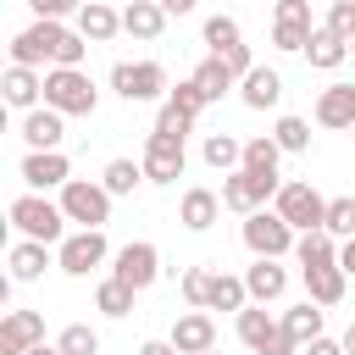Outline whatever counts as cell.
I'll use <instances>...</instances> for the list:
<instances>
[{"mask_svg": "<svg viewBox=\"0 0 355 355\" xmlns=\"http://www.w3.org/2000/svg\"><path fill=\"white\" fill-rule=\"evenodd\" d=\"M139 355H178V344H172V338H144Z\"/></svg>", "mask_w": 355, "mask_h": 355, "instance_id": "cell-46", "label": "cell"}, {"mask_svg": "<svg viewBox=\"0 0 355 355\" xmlns=\"http://www.w3.org/2000/svg\"><path fill=\"white\" fill-rule=\"evenodd\" d=\"M277 161H283V150H277L272 133L244 139V172H266V178H277Z\"/></svg>", "mask_w": 355, "mask_h": 355, "instance_id": "cell-32", "label": "cell"}, {"mask_svg": "<svg viewBox=\"0 0 355 355\" xmlns=\"http://www.w3.org/2000/svg\"><path fill=\"white\" fill-rule=\"evenodd\" d=\"M272 139H277L283 155H305V150H311V122H305V116H277Z\"/></svg>", "mask_w": 355, "mask_h": 355, "instance_id": "cell-33", "label": "cell"}, {"mask_svg": "<svg viewBox=\"0 0 355 355\" xmlns=\"http://www.w3.org/2000/svg\"><path fill=\"white\" fill-rule=\"evenodd\" d=\"M111 277H116V283H128L133 294H144V288L161 277V250H155L150 239H133V244H122V250L111 255Z\"/></svg>", "mask_w": 355, "mask_h": 355, "instance_id": "cell-10", "label": "cell"}, {"mask_svg": "<svg viewBox=\"0 0 355 355\" xmlns=\"http://www.w3.org/2000/svg\"><path fill=\"white\" fill-rule=\"evenodd\" d=\"M61 44H67V28H61V22H44V17H33V22L11 39V67H33V72H39L44 61L55 67Z\"/></svg>", "mask_w": 355, "mask_h": 355, "instance_id": "cell-4", "label": "cell"}, {"mask_svg": "<svg viewBox=\"0 0 355 355\" xmlns=\"http://www.w3.org/2000/svg\"><path fill=\"white\" fill-rule=\"evenodd\" d=\"M155 133H166V139H189L194 133V116H183L172 100H161V116H155Z\"/></svg>", "mask_w": 355, "mask_h": 355, "instance_id": "cell-42", "label": "cell"}, {"mask_svg": "<svg viewBox=\"0 0 355 355\" xmlns=\"http://www.w3.org/2000/svg\"><path fill=\"white\" fill-rule=\"evenodd\" d=\"M183 166H189L183 139H166V133L150 128V139H144V178H150V183H178Z\"/></svg>", "mask_w": 355, "mask_h": 355, "instance_id": "cell-11", "label": "cell"}, {"mask_svg": "<svg viewBox=\"0 0 355 355\" xmlns=\"http://www.w3.org/2000/svg\"><path fill=\"white\" fill-rule=\"evenodd\" d=\"M105 261H111L105 227H78V233H67V239L55 244V266H61L67 277H89V272L105 266Z\"/></svg>", "mask_w": 355, "mask_h": 355, "instance_id": "cell-5", "label": "cell"}, {"mask_svg": "<svg viewBox=\"0 0 355 355\" xmlns=\"http://www.w3.org/2000/svg\"><path fill=\"white\" fill-rule=\"evenodd\" d=\"M78 33H83L89 44H111V39L122 33V11H111L105 0H83V11H78Z\"/></svg>", "mask_w": 355, "mask_h": 355, "instance_id": "cell-20", "label": "cell"}, {"mask_svg": "<svg viewBox=\"0 0 355 355\" xmlns=\"http://www.w3.org/2000/svg\"><path fill=\"white\" fill-rule=\"evenodd\" d=\"M205 44H211V55H222V50H233V44H244V33H239V22L233 17H205Z\"/></svg>", "mask_w": 355, "mask_h": 355, "instance_id": "cell-36", "label": "cell"}, {"mask_svg": "<svg viewBox=\"0 0 355 355\" xmlns=\"http://www.w3.org/2000/svg\"><path fill=\"white\" fill-rule=\"evenodd\" d=\"M244 288H250V300H255V305H272V300H283L288 272H283L277 261H255V266L244 272Z\"/></svg>", "mask_w": 355, "mask_h": 355, "instance_id": "cell-25", "label": "cell"}, {"mask_svg": "<svg viewBox=\"0 0 355 355\" xmlns=\"http://www.w3.org/2000/svg\"><path fill=\"white\" fill-rule=\"evenodd\" d=\"M194 83H200V94H205V100H222V94L233 89V72H227L216 55H205V61L194 67Z\"/></svg>", "mask_w": 355, "mask_h": 355, "instance_id": "cell-34", "label": "cell"}, {"mask_svg": "<svg viewBox=\"0 0 355 355\" xmlns=\"http://www.w3.org/2000/svg\"><path fill=\"white\" fill-rule=\"evenodd\" d=\"M205 355H216V349H205Z\"/></svg>", "mask_w": 355, "mask_h": 355, "instance_id": "cell-52", "label": "cell"}, {"mask_svg": "<svg viewBox=\"0 0 355 355\" xmlns=\"http://www.w3.org/2000/svg\"><path fill=\"white\" fill-rule=\"evenodd\" d=\"M172 344H178V355H205V349H216V322L205 311H183L172 322Z\"/></svg>", "mask_w": 355, "mask_h": 355, "instance_id": "cell-14", "label": "cell"}, {"mask_svg": "<svg viewBox=\"0 0 355 355\" xmlns=\"http://www.w3.org/2000/svg\"><path fill=\"white\" fill-rule=\"evenodd\" d=\"M28 355H61V344H33Z\"/></svg>", "mask_w": 355, "mask_h": 355, "instance_id": "cell-50", "label": "cell"}, {"mask_svg": "<svg viewBox=\"0 0 355 355\" xmlns=\"http://www.w3.org/2000/svg\"><path fill=\"white\" fill-rule=\"evenodd\" d=\"M277 322H283V333H288V338H294L300 349H305L311 338H322V305H316V300H305V305H294V311H283Z\"/></svg>", "mask_w": 355, "mask_h": 355, "instance_id": "cell-29", "label": "cell"}, {"mask_svg": "<svg viewBox=\"0 0 355 355\" xmlns=\"http://www.w3.org/2000/svg\"><path fill=\"white\" fill-rule=\"evenodd\" d=\"M6 216H11V227H17V239H39V244H61L67 239V211H61V200H44V194H17L11 205H6Z\"/></svg>", "mask_w": 355, "mask_h": 355, "instance_id": "cell-1", "label": "cell"}, {"mask_svg": "<svg viewBox=\"0 0 355 355\" xmlns=\"http://www.w3.org/2000/svg\"><path fill=\"white\" fill-rule=\"evenodd\" d=\"M349 55H355V44H349Z\"/></svg>", "mask_w": 355, "mask_h": 355, "instance_id": "cell-51", "label": "cell"}, {"mask_svg": "<svg viewBox=\"0 0 355 355\" xmlns=\"http://www.w3.org/2000/svg\"><path fill=\"white\" fill-rule=\"evenodd\" d=\"M311 33H316V28H305V22H272V44H277L283 55H305Z\"/></svg>", "mask_w": 355, "mask_h": 355, "instance_id": "cell-40", "label": "cell"}, {"mask_svg": "<svg viewBox=\"0 0 355 355\" xmlns=\"http://www.w3.org/2000/svg\"><path fill=\"white\" fill-rule=\"evenodd\" d=\"M61 211H67V222H78V227H105V222H111V194H105V183H94V178H72V183L61 189Z\"/></svg>", "mask_w": 355, "mask_h": 355, "instance_id": "cell-9", "label": "cell"}, {"mask_svg": "<svg viewBox=\"0 0 355 355\" xmlns=\"http://www.w3.org/2000/svg\"><path fill=\"white\" fill-rule=\"evenodd\" d=\"M44 344V316L39 311H6L0 316V355H28Z\"/></svg>", "mask_w": 355, "mask_h": 355, "instance_id": "cell-13", "label": "cell"}, {"mask_svg": "<svg viewBox=\"0 0 355 355\" xmlns=\"http://www.w3.org/2000/svg\"><path fill=\"white\" fill-rule=\"evenodd\" d=\"M44 105L61 111V116H94L100 105V89L83 67H50L44 72Z\"/></svg>", "mask_w": 355, "mask_h": 355, "instance_id": "cell-2", "label": "cell"}, {"mask_svg": "<svg viewBox=\"0 0 355 355\" xmlns=\"http://www.w3.org/2000/svg\"><path fill=\"white\" fill-rule=\"evenodd\" d=\"M277 327H283V322H277L266 305H244V311H239V344H250L255 355H266V344L277 338Z\"/></svg>", "mask_w": 355, "mask_h": 355, "instance_id": "cell-23", "label": "cell"}, {"mask_svg": "<svg viewBox=\"0 0 355 355\" xmlns=\"http://www.w3.org/2000/svg\"><path fill=\"white\" fill-rule=\"evenodd\" d=\"M122 33H133V39H161L166 33V11L155 6V0H128L122 6Z\"/></svg>", "mask_w": 355, "mask_h": 355, "instance_id": "cell-21", "label": "cell"}, {"mask_svg": "<svg viewBox=\"0 0 355 355\" xmlns=\"http://www.w3.org/2000/svg\"><path fill=\"white\" fill-rule=\"evenodd\" d=\"M61 355H100V333L89 327V322H72V327H61Z\"/></svg>", "mask_w": 355, "mask_h": 355, "instance_id": "cell-38", "label": "cell"}, {"mask_svg": "<svg viewBox=\"0 0 355 355\" xmlns=\"http://www.w3.org/2000/svg\"><path fill=\"white\" fill-rule=\"evenodd\" d=\"M155 6H161V11H166V17H189V11H194V6H200V0H155Z\"/></svg>", "mask_w": 355, "mask_h": 355, "instance_id": "cell-47", "label": "cell"}, {"mask_svg": "<svg viewBox=\"0 0 355 355\" xmlns=\"http://www.w3.org/2000/svg\"><path fill=\"white\" fill-rule=\"evenodd\" d=\"M200 155H205V166L211 172H239L244 166V139H233V133H205V144H200Z\"/></svg>", "mask_w": 355, "mask_h": 355, "instance_id": "cell-26", "label": "cell"}, {"mask_svg": "<svg viewBox=\"0 0 355 355\" xmlns=\"http://www.w3.org/2000/svg\"><path fill=\"white\" fill-rule=\"evenodd\" d=\"M272 211H277L294 233H316V227H327V200H322L311 183H283L277 200H272Z\"/></svg>", "mask_w": 355, "mask_h": 355, "instance_id": "cell-7", "label": "cell"}, {"mask_svg": "<svg viewBox=\"0 0 355 355\" xmlns=\"http://www.w3.org/2000/svg\"><path fill=\"white\" fill-rule=\"evenodd\" d=\"M100 183H105V194L116 200V194H133V189H139V183H150V178H144V161H128V155H116V161H105Z\"/></svg>", "mask_w": 355, "mask_h": 355, "instance_id": "cell-30", "label": "cell"}, {"mask_svg": "<svg viewBox=\"0 0 355 355\" xmlns=\"http://www.w3.org/2000/svg\"><path fill=\"white\" fill-rule=\"evenodd\" d=\"M0 89H6V105H17V111L28 116V111H39V100H44V72H33V67H6Z\"/></svg>", "mask_w": 355, "mask_h": 355, "instance_id": "cell-15", "label": "cell"}, {"mask_svg": "<svg viewBox=\"0 0 355 355\" xmlns=\"http://www.w3.org/2000/svg\"><path fill=\"white\" fill-rule=\"evenodd\" d=\"M244 305H255L250 300V288H244V277H233V272H216L211 277V300H205V311H244Z\"/></svg>", "mask_w": 355, "mask_h": 355, "instance_id": "cell-28", "label": "cell"}, {"mask_svg": "<svg viewBox=\"0 0 355 355\" xmlns=\"http://www.w3.org/2000/svg\"><path fill=\"white\" fill-rule=\"evenodd\" d=\"M33 6V17H44V22H61V17H78L83 11V0H28Z\"/></svg>", "mask_w": 355, "mask_h": 355, "instance_id": "cell-44", "label": "cell"}, {"mask_svg": "<svg viewBox=\"0 0 355 355\" xmlns=\"http://www.w3.org/2000/svg\"><path fill=\"white\" fill-rule=\"evenodd\" d=\"M6 266H11V283H39L44 266H50V244H39V239H17V244L6 250Z\"/></svg>", "mask_w": 355, "mask_h": 355, "instance_id": "cell-18", "label": "cell"}, {"mask_svg": "<svg viewBox=\"0 0 355 355\" xmlns=\"http://www.w3.org/2000/svg\"><path fill=\"white\" fill-rule=\"evenodd\" d=\"M239 100H244L250 111H272V105L283 100V78H277L272 67H255V72L239 83Z\"/></svg>", "mask_w": 355, "mask_h": 355, "instance_id": "cell-24", "label": "cell"}, {"mask_svg": "<svg viewBox=\"0 0 355 355\" xmlns=\"http://www.w3.org/2000/svg\"><path fill=\"white\" fill-rule=\"evenodd\" d=\"M349 133H355V128H349Z\"/></svg>", "mask_w": 355, "mask_h": 355, "instance_id": "cell-53", "label": "cell"}, {"mask_svg": "<svg viewBox=\"0 0 355 355\" xmlns=\"http://www.w3.org/2000/svg\"><path fill=\"white\" fill-rule=\"evenodd\" d=\"M327 33H338L344 44H355V0H333L327 6V22H322Z\"/></svg>", "mask_w": 355, "mask_h": 355, "instance_id": "cell-41", "label": "cell"}, {"mask_svg": "<svg viewBox=\"0 0 355 355\" xmlns=\"http://www.w3.org/2000/svg\"><path fill=\"white\" fill-rule=\"evenodd\" d=\"M111 89H116L128 105H144V100L172 94V89H166V67H161V61H116V67H111Z\"/></svg>", "mask_w": 355, "mask_h": 355, "instance_id": "cell-6", "label": "cell"}, {"mask_svg": "<svg viewBox=\"0 0 355 355\" xmlns=\"http://www.w3.org/2000/svg\"><path fill=\"white\" fill-rule=\"evenodd\" d=\"M61 133H67V116L50 111V105H39V111L22 116V144L28 150H61Z\"/></svg>", "mask_w": 355, "mask_h": 355, "instance_id": "cell-16", "label": "cell"}, {"mask_svg": "<svg viewBox=\"0 0 355 355\" xmlns=\"http://www.w3.org/2000/svg\"><path fill=\"white\" fill-rule=\"evenodd\" d=\"M133 300H139V294H133L128 283H116V277H105V283L94 288V311H105V316H128Z\"/></svg>", "mask_w": 355, "mask_h": 355, "instance_id": "cell-35", "label": "cell"}, {"mask_svg": "<svg viewBox=\"0 0 355 355\" xmlns=\"http://www.w3.org/2000/svg\"><path fill=\"white\" fill-rule=\"evenodd\" d=\"M300 355H344V338H327V333H322V338H311Z\"/></svg>", "mask_w": 355, "mask_h": 355, "instance_id": "cell-45", "label": "cell"}, {"mask_svg": "<svg viewBox=\"0 0 355 355\" xmlns=\"http://www.w3.org/2000/svg\"><path fill=\"white\" fill-rule=\"evenodd\" d=\"M305 61H311L316 72H333V67H344V61H349V44H344L338 33H327V28H316V33H311V44H305Z\"/></svg>", "mask_w": 355, "mask_h": 355, "instance_id": "cell-27", "label": "cell"}, {"mask_svg": "<svg viewBox=\"0 0 355 355\" xmlns=\"http://www.w3.org/2000/svg\"><path fill=\"white\" fill-rule=\"evenodd\" d=\"M327 233L344 244V239H355V194H338V200H327Z\"/></svg>", "mask_w": 355, "mask_h": 355, "instance_id": "cell-39", "label": "cell"}, {"mask_svg": "<svg viewBox=\"0 0 355 355\" xmlns=\"http://www.w3.org/2000/svg\"><path fill=\"white\" fill-rule=\"evenodd\" d=\"M344 355H355V322L344 327Z\"/></svg>", "mask_w": 355, "mask_h": 355, "instance_id": "cell-49", "label": "cell"}, {"mask_svg": "<svg viewBox=\"0 0 355 355\" xmlns=\"http://www.w3.org/2000/svg\"><path fill=\"white\" fill-rule=\"evenodd\" d=\"M294 244H300V233L277 211H250L244 216V250L255 261H283V255H294Z\"/></svg>", "mask_w": 355, "mask_h": 355, "instance_id": "cell-3", "label": "cell"}, {"mask_svg": "<svg viewBox=\"0 0 355 355\" xmlns=\"http://www.w3.org/2000/svg\"><path fill=\"white\" fill-rule=\"evenodd\" d=\"M316 122L322 128H355V83H327L316 94Z\"/></svg>", "mask_w": 355, "mask_h": 355, "instance_id": "cell-19", "label": "cell"}, {"mask_svg": "<svg viewBox=\"0 0 355 355\" xmlns=\"http://www.w3.org/2000/svg\"><path fill=\"white\" fill-rule=\"evenodd\" d=\"M277 189H283V178H266V172H227L222 178V205L227 211H239V216H250V211H266V200H277Z\"/></svg>", "mask_w": 355, "mask_h": 355, "instance_id": "cell-8", "label": "cell"}, {"mask_svg": "<svg viewBox=\"0 0 355 355\" xmlns=\"http://www.w3.org/2000/svg\"><path fill=\"white\" fill-rule=\"evenodd\" d=\"M17 172H22V183H28L33 194H44V189H67V183H72V166H67L61 150H28Z\"/></svg>", "mask_w": 355, "mask_h": 355, "instance_id": "cell-12", "label": "cell"}, {"mask_svg": "<svg viewBox=\"0 0 355 355\" xmlns=\"http://www.w3.org/2000/svg\"><path fill=\"white\" fill-rule=\"evenodd\" d=\"M294 261H300V272L338 266V239H333L327 227H316V233H300V244H294Z\"/></svg>", "mask_w": 355, "mask_h": 355, "instance_id": "cell-22", "label": "cell"}, {"mask_svg": "<svg viewBox=\"0 0 355 355\" xmlns=\"http://www.w3.org/2000/svg\"><path fill=\"white\" fill-rule=\"evenodd\" d=\"M211 266H189L183 277H178V288H183V300H189V311H205V300H211Z\"/></svg>", "mask_w": 355, "mask_h": 355, "instance_id": "cell-37", "label": "cell"}, {"mask_svg": "<svg viewBox=\"0 0 355 355\" xmlns=\"http://www.w3.org/2000/svg\"><path fill=\"white\" fill-rule=\"evenodd\" d=\"M166 100H172V105H178V111H183V116H200V111H205V105H211V100H205V94H200V83H194V78H183V83H178V89H172V94H166Z\"/></svg>", "mask_w": 355, "mask_h": 355, "instance_id": "cell-43", "label": "cell"}, {"mask_svg": "<svg viewBox=\"0 0 355 355\" xmlns=\"http://www.w3.org/2000/svg\"><path fill=\"white\" fill-rule=\"evenodd\" d=\"M216 216H222V194H216V189H183V200H178V222H183L189 233H205Z\"/></svg>", "mask_w": 355, "mask_h": 355, "instance_id": "cell-17", "label": "cell"}, {"mask_svg": "<svg viewBox=\"0 0 355 355\" xmlns=\"http://www.w3.org/2000/svg\"><path fill=\"white\" fill-rule=\"evenodd\" d=\"M338 266L355 277V239H344V244H338Z\"/></svg>", "mask_w": 355, "mask_h": 355, "instance_id": "cell-48", "label": "cell"}, {"mask_svg": "<svg viewBox=\"0 0 355 355\" xmlns=\"http://www.w3.org/2000/svg\"><path fill=\"white\" fill-rule=\"evenodd\" d=\"M344 288H349V272H344V266L305 272V294H311L316 305H338V300H344Z\"/></svg>", "mask_w": 355, "mask_h": 355, "instance_id": "cell-31", "label": "cell"}]
</instances>
